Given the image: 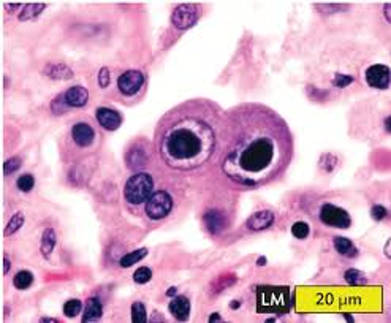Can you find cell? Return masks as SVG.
Returning <instances> with one entry per match:
<instances>
[{
	"label": "cell",
	"instance_id": "obj_5",
	"mask_svg": "<svg viewBox=\"0 0 391 323\" xmlns=\"http://www.w3.org/2000/svg\"><path fill=\"white\" fill-rule=\"evenodd\" d=\"M173 209V198L168 192L157 190L146 201V215L152 220L165 219Z\"/></svg>",
	"mask_w": 391,
	"mask_h": 323
},
{
	"label": "cell",
	"instance_id": "obj_22",
	"mask_svg": "<svg viewBox=\"0 0 391 323\" xmlns=\"http://www.w3.org/2000/svg\"><path fill=\"white\" fill-rule=\"evenodd\" d=\"M146 255H147V249H146V247H141V249H137V251H132L129 253H125L124 257L120 258L119 265L122 268H130V266L135 265V263L141 261L142 258L146 257Z\"/></svg>",
	"mask_w": 391,
	"mask_h": 323
},
{
	"label": "cell",
	"instance_id": "obj_36",
	"mask_svg": "<svg viewBox=\"0 0 391 323\" xmlns=\"http://www.w3.org/2000/svg\"><path fill=\"white\" fill-rule=\"evenodd\" d=\"M315 8H326L323 10L321 13H336V11H342V8H349L347 5H323V3H317L315 5Z\"/></svg>",
	"mask_w": 391,
	"mask_h": 323
},
{
	"label": "cell",
	"instance_id": "obj_31",
	"mask_svg": "<svg viewBox=\"0 0 391 323\" xmlns=\"http://www.w3.org/2000/svg\"><path fill=\"white\" fill-rule=\"evenodd\" d=\"M21 165H22V162H21L19 157H11V159H8L3 163V173L6 176H10L21 168Z\"/></svg>",
	"mask_w": 391,
	"mask_h": 323
},
{
	"label": "cell",
	"instance_id": "obj_30",
	"mask_svg": "<svg viewBox=\"0 0 391 323\" xmlns=\"http://www.w3.org/2000/svg\"><path fill=\"white\" fill-rule=\"evenodd\" d=\"M150 279H152V269L147 268V266L138 268L137 271H135V274H133V281L137 284H140V285L147 284Z\"/></svg>",
	"mask_w": 391,
	"mask_h": 323
},
{
	"label": "cell",
	"instance_id": "obj_43",
	"mask_svg": "<svg viewBox=\"0 0 391 323\" xmlns=\"http://www.w3.org/2000/svg\"><path fill=\"white\" fill-rule=\"evenodd\" d=\"M390 121H391L390 117H385V130H387V133H390V130H391L390 129Z\"/></svg>",
	"mask_w": 391,
	"mask_h": 323
},
{
	"label": "cell",
	"instance_id": "obj_35",
	"mask_svg": "<svg viewBox=\"0 0 391 323\" xmlns=\"http://www.w3.org/2000/svg\"><path fill=\"white\" fill-rule=\"evenodd\" d=\"M109 82H111L109 70L107 69V67H103V69H100V72H99V86L102 89H107L109 86Z\"/></svg>",
	"mask_w": 391,
	"mask_h": 323
},
{
	"label": "cell",
	"instance_id": "obj_38",
	"mask_svg": "<svg viewBox=\"0 0 391 323\" xmlns=\"http://www.w3.org/2000/svg\"><path fill=\"white\" fill-rule=\"evenodd\" d=\"M390 8H391V5H390V3H385V6H383V13H385V18H387V21H388V22H391Z\"/></svg>",
	"mask_w": 391,
	"mask_h": 323
},
{
	"label": "cell",
	"instance_id": "obj_19",
	"mask_svg": "<svg viewBox=\"0 0 391 323\" xmlns=\"http://www.w3.org/2000/svg\"><path fill=\"white\" fill-rule=\"evenodd\" d=\"M57 243V235L52 228H46L41 235V244H40V251L44 258H49L52 251H54Z\"/></svg>",
	"mask_w": 391,
	"mask_h": 323
},
{
	"label": "cell",
	"instance_id": "obj_9",
	"mask_svg": "<svg viewBox=\"0 0 391 323\" xmlns=\"http://www.w3.org/2000/svg\"><path fill=\"white\" fill-rule=\"evenodd\" d=\"M364 79L367 82V86L385 91V89L390 87V67L383 64L371 65L364 72Z\"/></svg>",
	"mask_w": 391,
	"mask_h": 323
},
{
	"label": "cell",
	"instance_id": "obj_11",
	"mask_svg": "<svg viewBox=\"0 0 391 323\" xmlns=\"http://www.w3.org/2000/svg\"><path fill=\"white\" fill-rule=\"evenodd\" d=\"M71 138L79 147H89L95 140V130L89 122H78L71 127Z\"/></svg>",
	"mask_w": 391,
	"mask_h": 323
},
{
	"label": "cell",
	"instance_id": "obj_1",
	"mask_svg": "<svg viewBox=\"0 0 391 323\" xmlns=\"http://www.w3.org/2000/svg\"><path fill=\"white\" fill-rule=\"evenodd\" d=\"M219 137L220 165L238 185H269L285 175L295 155V140L285 119L261 103H243L225 112Z\"/></svg>",
	"mask_w": 391,
	"mask_h": 323
},
{
	"label": "cell",
	"instance_id": "obj_26",
	"mask_svg": "<svg viewBox=\"0 0 391 323\" xmlns=\"http://www.w3.org/2000/svg\"><path fill=\"white\" fill-rule=\"evenodd\" d=\"M132 322L133 323H146L147 322V312L142 303L135 301L132 304Z\"/></svg>",
	"mask_w": 391,
	"mask_h": 323
},
{
	"label": "cell",
	"instance_id": "obj_3",
	"mask_svg": "<svg viewBox=\"0 0 391 323\" xmlns=\"http://www.w3.org/2000/svg\"><path fill=\"white\" fill-rule=\"evenodd\" d=\"M291 309V295L288 287L260 285L257 288V312L274 314L276 317L288 314Z\"/></svg>",
	"mask_w": 391,
	"mask_h": 323
},
{
	"label": "cell",
	"instance_id": "obj_23",
	"mask_svg": "<svg viewBox=\"0 0 391 323\" xmlns=\"http://www.w3.org/2000/svg\"><path fill=\"white\" fill-rule=\"evenodd\" d=\"M32 284H34V274L29 269H21L13 277V285L18 290H27Z\"/></svg>",
	"mask_w": 391,
	"mask_h": 323
},
{
	"label": "cell",
	"instance_id": "obj_41",
	"mask_svg": "<svg viewBox=\"0 0 391 323\" xmlns=\"http://www.w3.org/2000/svg\"><path fill=\"white\" fill-rule=\"evenodd\" d=\"M230 307L231 309H238V307H241V301L239 299H233V301L230 303Z\"/></svg>",
	"mask_w": 391,
	"mask_h": 323
},
{
	"label": "cell",
	"instance_id": "obj_37",
	"mask_svg": "<svg viewBox=\"0 0 391 323\" xmlns=\"http://www.w3.org/2000/svg\"><path fill=\"white\" fill-rule=\"evenodd\" d=\"M10 266H11V261L5 255V257H3V274H8L10 273Z\"/></svg>",
	"mask_w": 391,
	"mask_h": 323
},
{
	"label": "cell",
	"instance_id": "obj_21",
	"mask_svg": "<svg viewBox=\"0 0 391 323\" xmlns=\"http://www.w3.org/2000/svg\"><path fill=\"white\" fill-rule=\"evenodd\" d=\"M44 8H46V3H27V5L22 6L21 13L18 14V19L21 22L35 19L36 16H40Z\"/></svg>",
	"mask_w": 391,
	"mask_h": 323
},
{
	"label": "cell",
	"instance_id": "obj_14",
	"mask_svg": "<svg viewBox=\"0 0 391 323\" xmlns=\"http://www.w3.org/2000/svg\"><path fill=\"white\" fill-rule=\"evenodd\" d=\"M274 223V214L271 211H257L253 213L246 222L247 230L250 231H261L269 228Z\"/></svg>",
	"mask_w": 391,
	"mask_h": 323
},
{
	"label": "cell",
	"instance_id": "obj_25",
	"mask_svg": "<svg viewBox=\"0 0 391 323\" xmlns=\"http://www.w3.org/2000/svg\"><path fill=\"white\" fill-rule=\"evenodd\" d=\"M344 279L347 281L349 285H366L367 284V277L364 273L358 271V269H347L344 274Z\"/></svg>",
	"mask_w": 391,
	"mask_h": 323
},
{
	"label": "cell",
	"instance_id": "obj_2",
	"mask_svg": "<svg viewBox=\"0 0 391 323\" xmlns=\"http://www.w3.org/2000/svg\"><path fill=\"white\" fill-rule=\"evenodd\" d=\"M222 109L208 99L176 105L160 117L154 143L159 157L173 170L189 171L205 165L219 144Z\"/></svg>",
	"mask_w": 391,
	"mask_h": 323
},
{
	"label": "cell",
	"instance_id": "obj_29",
	"mask_svg": "<svg viewBox=\"0 0 391 323\" xmlns=\"http://www.w3.org/2000/svg\"><path fill=\"white\" fill-rule=\"evenodd\" d=\"M309 233H311L309 225H307L306 222H303V220H299V222L291 225V235L295 236L296 239H306L307 236H309Z\"/></svg>",
	"mask_w": 391,
	"mask_h": 323
},
{
	"label": "cell",
	"instance_id": "obj_24",
	"mask_svg": "<svg viewBox=\"0 0 391 323\" xmlns=\"http://www.w3.org/2000/svg\"><path fill=\"white\" fill-rule=\"evenodd\" d=\"M24 214L22 213H16L14 214L11 219H10V222L6 223V227H5V231H3V235L5 236H10V235H14V233H16L22 225H24Z\"/></svg>",
	"mask_w": 391,
	"mask_h": 323
},
{
	"label": "cell",
	"instance_id": "obj_12",
	"mask_svg": "<svg viewBox=\"0 0 391 323\" xmlns=\"http://www.w3.org/2000/svg\"><path fill=\"white\" fill-rule=\"evenodd\" d=\"M64 102L69 108H82L89 102V91L82 86H73L64 92Z\"/></svg>",
	"mask_w": 391,
	"mask_h": 323
},
{
	"label": "cell",
	"instance_id": "obj_39",
	"mask_svg": "<svg viewBox=\"0 0 391 323\" xmlns=\"http://www.w3.org/2000/svg\"><path fill=\"white\" fill-rule=\"evenodd\" d=\"M209 322L213 323V322H222V317L217 312H214V314H211V317H209Z\"/></svg>",
	"mask_w": 391,
	"mask_h": 323
},
{
	"label": "cell",
	"instance_id": "obj_27",
	"mask_svg": "<svg viewBox=\"0 0 391 323\" xmlns=\"http://www.w3.org/2000/svg\"><path fill=\"white\" fill-rule=\"evenodd\" d=\"M82 311V303L79 299H69L65 304H64V314L65 317L69 319H74L76 315H79Z\"/></svg>",
	"mask_w": 391,
	"mask_h": 323
},
{
	"label": "cell",
	"instance_id": "obj_10",
	"mask_svg": "<svg viewBox=\"0 0 391 323\" xmlns=\"http://www.w3.org/2000/svg\"><path fill=\"white\" fill-rule=\"evenodd\" d=\"M95 119H97V122L100 124V127H103V129L108 132H114L122 125V116L119 114V111L108 108V107L97 108Z\"/></svg>",
	"mask_w": 391,
	"mask_h": 323
},
{
	"label": "cell",
	"instance_id": "obj_7",
	"mask_svg": "<svg viewBox=\"0 0 391 323\" xmlns=\"http://www.w3.org/2000/svg\"><path fill=\"white\" fill-rule=\"evenodd\" d=\"M146 86V76L140 70H127L117 78V89L124 97L138 95Z\"/></svg>",
	"mask_w": 391,
	"mask_h": 323
},
{
	"label": "cell",
	"instance_id": "obj_44",
	"mask_svg": "<svg viewBox=\"0 0 391 323\" xmlns=\"http://www.w3.org/2000/svg\"><path fill=\"white\" fill-rule=\"evenodd\" d=\"M41 322H51V323H57V319H52V317H43Z\"/></svg>",
	"mask_w": 391,
	"mask_h": 323
},
{
	"label": "cell",
	"instance_id": "obj_45",
	"mask_svg": "<svg viewBox=\"0 0 391 323\" xmlns=\"http://www.w3.org/2000/svg\"><path fill=\"white\" fill-rule=\"evenodd\" d=\"M385 255L388 258L391 257V255H390V241H387V244H385Z\"/></svg>",
	"mask_w": 391,
	"mask_h": 323
},
{
	"label": "cell",
	"instance_id": "obj_4",
	"mask_svg": "<svg viewBox=\"0 0 391 323\" xmlns=\"http://www.w3.org/2000/svg\"><path fill=\"white\" fill-rule=\"evenodd\" d=\"M154 193V179L149 173H137L127 179L124 187V198L127 203L138 206L146 203Z\"/></svg>",
	"mask_w": 391,
	"mask_h": 323
},
{
	"label": "cell",
	"instance_id": "obj_16",
	"mask_svg": "<svg viewBox=\"0 0 391 323\" xmlns=\"http://www.w3.org/2000/svg\"><path fill=\"white\" fill-rule=\"evenodd\" d=\"M103 315V304L97 296H90L86 303L84 314H82V322H97L100 320Z\"/></svg>",
	"mask_w": 391,
	"mask_h": 323
},
{
	"label": "cell",
	"instance_id": "obj_6",
	"mask_svg": "<svg viewBox=\"0 0 391 323\" xmlns=\"http://www.w3.org/2000/svg\"><path fill=\"white\" fill-rule=\"evenodd\" d=\"M319 217L323 225L326 227H333V228H339V230H347L352 225V217L350 214L345 211V209L331 205V203H325L320 208Z\"/></svg>",
	"mask_w": 391,
	"mask_h": 323
},
{
	"label": "cell",
	"instance_id": "obj_34",
	"mask_svg": "<svg viewBox=\"0 0 391 323\" xmlns=\"http://www.w3.org/2000/svg\"><path fill=\"white\" fill-rule=\"evenodd\" d=\"M67 108L69 107H67L65 102H64V94L57 95V99H54L51 103V111L54 112V114H62V112L67 111Z\"/></svg>",
	"mask_w": 391,
	"mask_h": 323
},
{
	"label": "cell",
	"instance_id": "obj_15",
	"mask_svg": "<svg viewBox=\"0 0 391 323\" xmlns=\"http://www.w3.org/2000/svg\"><path fill=\"white\" fill-rule=\"evenodd\" d=\"M147 159H149V155L144 151V147H141V146H132L129 149V152L125 154V163H127V167L132 170H138L141 167H144V165H147Z\"/></svg>",
	"mask_w": 391,
	"mask_h": 323
},
{
	"label": "cell",
	"instance_id": "obj_46",
	"mask_svg": "<svg viewBox=\"0 0 391 323\" xmlns=\"http://www.w3.org/2000/svg\"><path fill=\"white\" fill-rule=\"evenodd\" d=\"M19 6H22L21 3H13V5H6V8H10V11H11V8H19Z\"/></svg>",
	"mask_w": 391,
	"mask_h": 323
},
{
	"label": "cell",
	"instance_id": "obj_8",
	"mask_svg": "<svg viewBox=\"0 0 391 323\" xmlns=\"http://www.w3.org/2000/svg\"><path fill=\"white\" fill-rule=\"evenodd\" d=\"M200 19V6L195 3H180L171 13L173 26L179 31H187L193 27Z\"/></svg>",
	"mask_w": 391,
	"mask_h": 323
},
{
	"label": "cell",
	"instance_id": "obj_32",
	"mask_svg": "<svg viewBox=\"0 0 391 323\" xmlns=\"http://www.w3.org/2000/svg\"><path fill=\"white\" fill-rule=\"evenodd\" d=\"M355 81V78L352 74H344V73H336L333 78V86L336 87H347L350 86L352 82Z\"/></svg>",
	"mask_w": 391,
	"mask_h": 323
},
{
	"label": "cell",
	"instance_id": "obj_28",
	"mask_svg": "<svg viewBox=\"0 0 391 323\" xmlns=\"http://www.w3.org/2000/svg\"><path fill=\"white\" fill-rule=\"evenodd\" d=\"M16 187H18L21 192L29 193L35 187V178L32 175H29V173H26V175H22V176L18 178Z\"/></svg>",
	"mask_w": 391,
	"mask_h": 323
},
{
	"label": "cell",
	"instance_id": "obj_17",
	"mask_svg": "<svg viewBox=\"0 0 391 323\" xmlns=\"http://www.w3.org/2000/svg\"><path fill=\"white\" fill-rule=\"evenodd\" d=\"M203 222H205L208 231L211 235H219L225 228V217L219 211H208L203 215Z\"/></svg>",
	"mask_w": 391,
	"mask_h": 323
},
{
	"label": "cell",
	"instance_id": "obj_33",
	"mask_svg": "<svg viewBox=\"0 0 391 323\" xmlns=\"http://www.w3.org/2000/svg\"><path fill=\"white\" fill-rule=\"evenodd\" d=\"M371 217L375 222H382L383 219H387L388 217V209L382 205H374L371 208Z\"/></svg>",
	"mask_w": 391,
	"mask_h": 323
},
{
	"label": "cell",
	"instance_id": "obj_42",
	"mask_svg": "<svg viewBox=\"0 0 391 323\" xmlns=\"http://www.w3.org/2000/svg\"><path fill=\"white\" fill-rule=\"evenodd\" d=\"M266 261H268L266 257H260V258L257 260V265H258V266H265V265H266Z\"/></svg>",
	"mask_w": 391,
	"mask_h": 323
},
{
	"label": "cell",
	"instance_id": "obj_20",
	"mask_svg": "<svg viewBox=\"0 0 391 323\" xmlns=\"http://www.w3.org/2000/svg\"><path fill=\"white\" fill-rule=\"evenodd\" d=\"M333 246H334V249L337 251V253H341V255H344V257H347V258H353V257H356V255H358V251H356L355 244H353L349 238L336 236L334 241H333Z\"/></svg>",
	"mask_w": 391,
	"mask_h": 323
},
{
	"label": "cell",
	"instance_id": "obj_18",
	"mask_svg": "<svg viewBox=\"0 0 391 323\" xmlns=\"http://www.w3.org/2000/svg\"><path fill=\"white\" fill-rule=\"evenodd\" d=\"M43 73L52 79H71L73 78V70L70 67L64 64H51L44 67Z\"/></svg>",
	"mask_w": 391,
	"mask_h": 323
},
{
	"label": "cell",
	"instance_id": "obj_40",
	"mask_svg": "<svg viewBox=\"0 0 391 323\" xmlns=\"http://www.w3.org/2000/svg\"><path fill=\"white\" fill-rule=\"evenodd\" d=\"M178 295V288L176 287H170L167 290V296H176Z\"/></svg>",
	"mask_w": 391,
	"mask_h": 323
},
{
	"label": "cell",
	"instance_id": "obj_47",
	"mask_svg": "<svg viewBox=\"0 0 391 323\" xmlns=\"http://www.w3.org/2000/svg\"><path fill=\"white\" fill-rule=\"evenodd\" d=\"M344 317H345V319H347L349 322H355V320H353V317H352V315H349V314H344Z\"/></svg>",
	"mask_w": 391,
	"mask_h": 323
},
{
	"label": "cell",
	"instance_id": "obj_13",
	"mask_svg": "<svg viewBox=\"0 0 391 323\" xmlns=\"http://www.w3.org/2000/svg\"><path fill=\"white\" fill-rule=\"evenodd\" d=\"M168 311L170 314L179 322H185L190 317V301L189 298L184 295H176L173 296V299L168 304Z\"/></svg>",
	"mask_w": 391,
	"mask_h": 323
}]
</instances>
